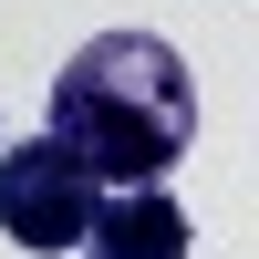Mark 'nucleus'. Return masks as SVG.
Returning a JSON list of instances; mask_svg holds the SVG:
<instances>
[{
  "mask_svg": "<svg viewBox=\"0 0 259 259\" xmlns=\"http://www.w3.org/2000/svg\"><path fill=\"white\" fill-rule=\"evenodd\" d=\"M83 259H187V207L166 197L156 177L145 187H114V197H94V218H83Z\"/></svg>",
  "mask_w": 259,
  "mask_h": 259,
  "instance_id": "7ed1b4c3",
  "label": "nucleus"
},
{
  "mask_svg": "<svg viewBox=\"0 0 259 259\" xmlns=\"http://www.w3.org/2000/svg\"><path fill=\"white\" fill-rule=\"evenodd\" d=\"M41 135H62L94 177H114V187L166 177V166L197 145V83H187L177 41H156V31H94L52 73Z\"/></svg>",
  "mask_w": 259,
  "mask_h": 259,
  "instance_id": "f257e3e1",
  "label": "nucleus"
},
{
  "mask_svg": "<svg viewBox=\"0 0 259 259\" xmlns=\"http://www.w3.org/2000/svg\"><path fill=\"white\" fill-rule=\"evenodd\" d=\"M94 197H104V177H94L62 135L0 145V239H21V249H73L83 218H94Z\"/></svg>",
  "mask_w": 259,
  "mask_h": 259,
  "instance_id": "f03ea898",
  "label": "nucleus"
}]
</instances>
